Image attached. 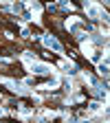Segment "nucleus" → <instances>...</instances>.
Returning a JSON list of instances; mask_svg holds the SVG:
<instances>
[{"instance_id": "f03ea898", "label": "nucleus", "mask_w": 110, "mask_h": 123, "mask_svg": "<svg viewBox=\"0 0 110 123\" xmlns=\"http://www.w3.org/2000/svg\"><path fill=\"white\" fill-rule=\"evenodd\" d=\"M42 42H44V46L53 49L55 53H62V51H64V46H62V44H59V42H57L53 35H44V37H42Z\"/></svg>"}, {"instance_id": "0eeeda50", "label": "nucleus", "mask_w": 110, "mask_h": 123, "mask_svg": "<svg viewBox=\"0 0 110 123\" xmlns=\"http://www.w3.org/2000/svg\"><path fill=\"white\" fill-rule=\"evenodd\" d=\"M59 7H62V9H68V11H71V2H68V0H59Z\"/></svg>"}, {"instance_id": "7ed1b4c3", "label": "nucleus", "mask_w": 110, "mask_h": 123, "mask_svg": "<svg viewBox=\"0 0 110 123\" xmlns=\"http://www.w3.org/2000/svg\"><path fill=\"white\" fill-rule=\"evenodd\" d=\"M31 73H35V75H49V73H51V66L33 62V64H31Z\"/></svg>"}, {"instance_id": "f257e3e1", "label": "nucleus", "mask_w": 110, "mask_h": 123, "mask_svg": "<svg viewBox=\"0 0 110 123\" xmlns=\"http://www.w3.org/2000/svg\"><path fill=\"white\" fill-rule=\"evenodd\" d=\"M86 11H88V18L90 20H108V13L101 11L97 5H86Z\"/></svg>"}, {"instance_id": "39448f33", "label": "nucleus", "mask_w": 110, "mask_h": 123, "mask_svg": "<svg viewBox=\"0 0 110 123\" xmlns=\"http://www.w3.org/2000/svg\"><path fill=\"white\" fill-rule=\"evenodd\" d=\"M11 11H13V13H22V11H24V5H22V2H13V5H11Z\"/></svg>"}, {"instance_id": "20e7f679", "label": "nucleus", "mask_w": 110, "mask_h": 123, "mask_svg": "<svg viewBox=\"0 0 110 123\" xmlns=\"http://www.w3.org/2000/svg\"><path fill=\"white\" fill-rule=\"evenodd\" d=\"M97 70H99V75L104 77V79L108 77V59H106V57H104V62H99V66H97Z\"/></svg>"}, {"instance_id": "423d86ee", "label": "nucleus", "mask_w": 110, "mask_h": 123, "mask_svg": "<svg viewBox=\"0 0 110 123\" xmlns=\"http://www.w3.org/2000/svg\"><path fill=\"white\" fill-rule=\"evenodd\" d=\"M90 59H92V62H99V59H101V51H95V53H90Z\"/></svg>"}]
</instances>
